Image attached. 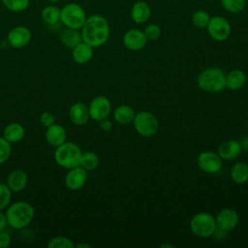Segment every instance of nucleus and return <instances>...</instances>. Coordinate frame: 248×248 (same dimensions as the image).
Segmentation results:
<instances>
[{
  "label": "nucleus",
  "mask_w": 248,
  "mask_h": 248,
  "mask_svg": "<svg viewBox=\"0 0 248 248\" xmlns=\"http://www.w3.org/2000/svg\"><path fill=\"white\" fill-rule=\"evenodd\" d=\"M45 138L50 146L57 147L66 141L67 133L62 125L54 123L46 128Z\"/></svg>",
  "instance_id": "obj_18"
},
{
  "label": "nucleus",
  "mask_w": 248,
  "mask_h": 248,
  "mask_svg": "<svg viewBox=\"0 0 248 248\" xmlns=\"http://www.w3.org/2000/svg\"><path fill=\"white\" fill-rule=\"evenodd\" d=\"M59 40L64 46L71 49L74 48L80 42H82L81 33L78 30L67 27L60 32Z\"/></svg>",
  "instance_id": "obj_22"
},
{
  "label": "nucleus",
  "mask_w": 248,
  "mask_h": 248,
  "mask_svg": "<svg viewBox=\"0 0 248 248\" xmlns=\"http://www.w3.org/2000/svg\"><path fill=\"white\" fill-rule=\"evenodd\" d=\"M11 235L10 233L4 229L0 231V248H8L11 245Z\"/></svg>",
  "instance_id": "obj_36"
},
{
  "label": "nucleus",
  "mask_w": 248,
  "mask_h": 248,
  "mask_svg": "<svg viewBox=\"0 0 248 248\" xmlns=\"http://www.w3.org/2000/svg\"><path fill=\"white\" fill-rule=\"evenodd\" d=\"M91 246L89 244H86V243H78L77 245V248H90Z\"/></svg>",
  "instance_id": "obj_39"
},
{
  "label": "nucleus",
  "mask_w": 248,
  "mask_h": 248,
  "mask_svg": "<svg viewBox=\"0 0 248 248\" xmlns=\"http://www.w3.org/2000/svg\"><path fill=\"white\" fill-rule=\"evenodd\" d=\"M225 73L217 67H209L202 70L197 78L198 86L209 93H217L226 88Z\"/></svg>",
  "instance_id": "obj_3"
},
{
  "label": "nucleus",
  "mask_w": 248,
  "mask_h": 248,
  "mask_svg": "<svg viewBox=\"0 0 248 248\" xmlns=\"http://www.w3.org/2000/svg\"><path fill=\"white\" fill-rule=\"evenodd\" d=\"M242 151L241 143L236 140H228L223 141L217 149V154L222 160H234Z\"/></svg>",
  "instance_id": "obj_15"
},
{
  "label": "nucleus",
  "mask_w": 248,
  "mask_h": 248,
  "mask_svg": "<svg viewBox=\"0 0 248 248\" xmlns=\"http://www.w3.org/2000/svg\"><path fill=\"white\" fill-rule=\"evenodd\" d=\"M86 20L83 8L78 3L65 4L60 9V22L67 28L79 30Z\"/></svg>",
  "instance_id": "obj_5"
},
{
  "label": "nucleus",
  "mask_w": 248,
  "mask_h": 248,
  "mask_svg": "<svg viewBox=\"0 0 248 248\" xmlns=\"http://www.w3.org/2000/svg\"><path fill=\"white\" fill-rule=\"evenodd\" d=\"M246 81V75L242 70L234 69L230 71L225 78L226 88L230 90H238L240 89Z\"/></svg>",
  "instance_id": "obj_21"
},
{
  "label": "nucleus",
  "mask_w": 248,
  "mask_h": 248,
  "mask_svg": "<svg viewBox=\"0 0 248 248\" xmlns=\"http://www.w3.org/2000/svg\"><path fill=\"white\" fill-rule=\"evenodd\" d=\"M135 109L128 105H121L114 108L113 110V119L122 125L129 124L133 122L135 117Z\"/></svg>",
  "instance_id": "obj_23"
},
{
  "label": "nucleus",
  "mask_w": 248,
  "mask_h": 248,
  "mask_svg": "<svg viewBox=\"0 0 248 248\" xmlns=\"http://www.w3.org/2000/svg\"><path fill=\"white\" fill-rule=\"evenodd\" d=\"M39 121L45 128H47L55 123V116L50 111H44L39 117Z\"/></svg>",
  "instance_id": "obj_35"
},
{
  "label": "nucleus",
  "mask_w": 248,
  "mask_h": 248,
  "mask_svg": "<svg viewBox=\"0 0 248 248\" xmlns=\"http://www.w3.org/2000/svg\"><path fill=\"white\" fill-rule=\"evenodd\" d=\"M143 32H144L147 40L154 41L160 37L161 29L157 24H149L145 27Z\"/></svg>",
  "instance_id": "obj_34"
},
{
  "label": "nucleus",
  "mask_w": 248,
  "mask_h": 248,
  "mask_svg": "<svg viewBox=\"0 0 248 248\" xmlns=\"http://www.w3.org/2000/svg\"><path fill=\"white\" fill-rule=\"evenodd\" d=\"M99 126H100L101 130H103L104 132H108L112 128V122L108 118H105V119L99 121Z\"/></svg>",
  "instance_id": "obj_37"
},
{
  "label": "nucleus",
  "mask_w": 248,
  "mask_h": 248,
  "mask_svg": "<svg viewBox=\"0 0 248 248\" xmlns=\"http://www.w3.org/2000/svg\"><path fill=\"white\" fill-rule=\"evenodd\" d=\"M82 41L92 47L103 46L108 39L109 26L107 19L100 15H92L86 17L81 27Z\"/></svg>",
  "instance_id": "obj_1"
},
{
  "label": "nucleus",
  "mask_w": 248,
  "mask_h": 248,
  "mask_svg": "<svg viewBox=\"0 0 248 248\" xmlns=\"http://www.w3.org/2000/svg\"><path fill=\"white\" fill-rule=\"evenodd\" d=\"M150 14H151L150 7L148 6L147 3L143 2V1H140V2L135 3L132 7V10H131L132 19L136 23L145 22L149 18Z\"/></svg>",
  "instance_id": "obj_24"
},
{
  "label": "nucleus",
  "mask_w": 248,
  "mask_h": 248,
  "mask_svg": "<svg viewBox=\"0 0 248 248\" xmlns=\"http://www.w3.org/2000/svg\"><path fill=\"white\" fill-rule=\"evenodd\" d=\"M238 213L232 208H223L215 216V222L217 229L224 232H230L233 230L238 224Z\"/></svg>",
  "instance_id": "obj_13"
},
{
  "label": "nucleus",
  "mask_w": 248,
  "mask_h": 248,
  "mask_svg": "<svg viewBox=\"0 0 248 248\" xmlns=\"http://www.w3.org/2000/svg\"><path fill=\"white\" fill-rule=\"evenodd\" d=\"M69 118L71 122L77 126H82L86 124L90 118L88 107L81 102L73 104L69 108Z\"/></svg>",
  "instance_id": "obj_17"
},
{
  "label": "nucleus",
  "mask_w": 248,
  "mask_h": 248,
  "mask_svg": "<svg viewBox=\"0 0 248 248\" xmlns=\"http://www.w3.org/2000/svg\"><path fill=\"white\" fill-rule=\"evenodd\" d=\"M25 135V130L23 126L17 122H13L8 124L3 131V138L12 143H17L23 140Z\"/></svg>",
  "instance_id": "obj_20"
},
{
  "label": "nucleus",
  "mask_w": 248,
  "mask_h": 248,
  "mask_svg": "<svg viewBox=\"0 0 248 248\" xmlns=\"http://www.w3.org/2000/svg\"><path fill=\"white\" fill-rule=\"evenodd\" d=\"M99 157L95 152L87 151L81 154L79 166L89 171L94 170L99 166Z\"/></svg>",
  "instance_id": "obj_27"
},
{
  "label": "nucleus",
  "mask_w": 248,
  "mask_h": 248,
  "mask_svg": "<svg viewBox=\"0 0 248 248\" xmlns=\"http://www.w3.org/2000/svg\"><path fill=\"white\" fill-rule=\"evenodd\" d=\"M28 175L27 173L20 169H16L12 170L6 180V184L12 192H20L27 186Z\"/></svg>",
  "instance_id": "obj_16"
},
{
  "label": "nucleus",
  "mask_w": 248,
  "mask_h": 248,
  "mask_svg": "<svg viewBox=\"0 0 248 248\" xmlns=\"http://www.w3.org/2000/svg\"><path fill=\"white\" fill-rule=\"evenodd\" d=\"M34 207L24 201H17L10 203L5 209L8 226L15 230H22L30 225L34 218Z\"/></svg>",
  "instance_id": "obj_2"
},
{
  "label": "nucleus",
  "mask_w": 248,
  "mask_h": 248,
  "mask_svg": "<svg viewBox=\"0 0 248 248\" xmlns=\"http://www.w3.org/2000/svg\"><path fill=\"white\" fill-rule=\"evenodd\" d=\"M92 57L93 47L83 41L72 48V58L77 64H86L91 60Z\"/></svg>",
  "instance_id": "obj_19"
},
{
  "label": "nucleus",
  "mask_w": 248,
  "mask_h": 248,
  "mask_svg": "<svg viewBox=\"0 0 248 248\" xmlns=\"http://www.w3.org/2000/svg\"><path fill=\"white\" fill-rule=\"evenodd\" d=\"M87 180V170L81 168L80 166L69 169L67 171L64 183L65 186L72 191H77L81 189Z\"/></svg>",
  "instance_id": "obj_12"
},
{
  "label": "nucleus",
  "mask_w": 248,
  "mask_h": 248,
  "mask_svg": "<svg viewBox=\"0 0 248 248\" xmlns=\"http://www.w3.org/2000/svg\"><path fill=\"white\" fill-rule=\"evenodd\" d=\"M12 191L6 183L0 182V210H5L11 203Z\"/></svg>",
  "instance_id": "obj_32"
},
{
  "label": "nucleus",
  "mask_w": 248,
  "mask_h": 248,
  "mask_svg": "<svg viewBox=\"0 0 248 248\" xmlns=\"http://www.w3.org/2000/svg\"><path fill=\"white\" fill-rule=\"evenodd\" d=\"M32 39V33L30 29L23 25H17L13 27L7 35L8 44L14 48H22L29 45Z\"/></svg>",
  "instance_id": "obj_11"
},
{
  "label": "nucleus",
  "mask_w": 248,
  "mask_h": 248,
  "mask_svg": "<svg viewBox=\"0 0 248 248\" xmlns=\"http://www.w3.org/2000/svg\"><path fill=\"white\" fill-rule=\"evenodd\" d=\"M81 150L78 144L72 141H65L55 147L54 160L58 166L64 169H72L79 166Z\"/></svg>",
  "instance_id": "obj_4"
},
{
  "label": "nucleus",
  "mask_w": 248,
  "mask_h": 248,
  "mask_svg": "<svg viewBox=\"0 0 248 248\" xmlns=\"http://www.w3.org/2000/svg\"><path fill=\"white\" fill-rule=\"evenodd\" d=\"M210 16L209 15L202 10H199L195 12L192 16V22L198 28H205L209 22Z\"/></svg>",
  "instance_id": "obj_30"
},
{
  "label": "nucleus",
  "mask_w": 248,
  "mask_h": 248,
  "mask_svg": "<svg viewBox=\"0 0 248 248\" xmlns=\"http://www.w3.org/2000/svg\"><path fill=\"white\" fill-rule=\"evenodd\" d=\"M224 9L230 13H240L245 7V0H221Z\"/></svg>",
  "instance_id": "obj_31"
},
{
  "label": "nucleus",
  "mask_w": 248,
  "mask_h": 248,
  "mask_svg": "<svg viewBox=\"0 0 248 248\" xmlns=\"http://www.w3.org/2000/svg\"><path fill=\"white\" fill-rule=\"evenodd\" d=\"M133 125L136 132L144 138L154 136L159 129V121L157 117L146 110H141L135 114Z\"/></svg>",
  "instance_id": "obj_7"
},
{
  "label": "nucleus",
  "mask_w": 248,
  "mask_h": 248,
  "mask_svg": "<svg viewBox=\"0 0 248 248\" xmlns=\"http://www.w3.org/2000/svg\"><path fill=\"white\" fill-rule=\"evenodd\" d=\"M222 159L213 151H202L198 155L197 165L205 173H217L222 168Z\"/></svg>",
  "instance_id": "obj_10"
},
{
  "label": "nucleus",
  "mask_w": 248,
  "mask_h": 248,
  "mask_svg": "<svg viewBox=\"0 0 248 248\" xmlns=\"http://www.w3.org/2000/svg\"><path fill=\"white\" fill-rule=\"evenodd\" d=\"M161 247H172V245H169V244H164V245H162Z\"/></svg>",
  "instance_id": "obj_41"
},
{
  "label": "nucleus",
  "mask_w": 248,
  "mask_h": 248,
  "mask_svg": "<svg viewBox=\"0 0 248 248\" xmlns=\"http://www.w3.org/2000/svg\"><path fill=\"white\" fill-rule=\"evenodd\" d=\"M216 229L215 217L207 212L196 213L190 220V230L196 236L209 237L214 234Z\"/></svg>",
  "instance_id": "obj_6"
},
{
  "label": "nucleus",
  "mask_w": 248,
  "mask_h": 248,
  "mask_svg": "<svg viewBox=\"0 0 248 248\" xmlns=\"http://www.w3.org/2000/svg\"><path fill=\"white\" fill-rule=\"evenodd\" d=\"M87 107L89 117L97 122L108 118L111 110L110 101L105 96H96L90 101Z\"/></svg>",
  "instance_id": "obj_9"
},
{
  "label": "nucleus",
  "mask_w": 248,
  "mask_h": 248,
  "mask_svg": "<svg viewBox=\"0 0 248 248\" xmlns=\"http://www.w3.org/2000/svg\"><path fill=\"white\" fill-rule=\"evenodd\" d=\"M7 226H8V223H7L6 215L3 212V210H0V231L6 229Z\"/></svg>",
  "instance_id": "obj_38"
},
{
  "label": "nucleus",
  "mask_w": 248,
  "mask_h": 248,
  "mask_svg": "<svg viewBox=\"0 0 248 248\" xmlns=\"http://www.w3.org/2000/svg\"><path fill=\"white\" fill-rule=\"evenodd\" d=\"M12 146L3 137H0V165L4 164L11 156Z\"/></svg>",
  "instance_id": "obj_33"
},
{
  "label": "nucleus",
  "mask_w": 248,
  "mask_h": 248,
  "mask_svg": "<svg viewBox=\"0 0 248 248\" xmlns=\"http://www.w3.org/2000/svg\"><path fill=\"white\" fill-rule=\"evenodd\" d=\"M48 248H74L75 244L72 239L67 236L57 235L50 238L47 242Z\"/></svg>",
  "instance_id": "obj_29"
},
{
  "label": "nucleus",
  "mask_w": 248,
  "mask_h": 248,
  "mask_svg": "<svg viewBox=\"0 0 248 248\" xmlns=\"http://www.w3.org/2000/svg\"><path fill=\"white\" fill-rule=\"evenodd\" d=\"M147 38L143 31L139 29H131L123 36V44L126 48L130 50H140L146 45Z\"/></svg>",
  "instance_id": "obj_14"
},
{
  "label": "nucleus",
  "mask_w": 248,
  "mask_h": 248,
  "mask_svg": "<svg viewBox=\"0 0 248 248\" xmlns=\"http://www.w3.org/2000/svg\"><path fill=\"white\" fill-rule=\"evenodd\" d=\"M46 1H48V2H50V3H55V2H59V1H61V0H46Z\"/></svg>",
  "instance_id": "obj_40"
},
{
  "label": "nucleus",
  "mask_w": 248,
  "mask_h": 248,
  "mask_svg": "<svg viewBox=\"0 0 248 248\" xmlns=\"http://www.w3.org/2000/svg\"><path fill=\"white\" fill-rule=\"evenodd\" d=\"M232 180L236 184H243L248 181V165L239 161L234 163L230 170Z\"/></svg>",
  "instance_id": "obj_25"
},
{
  "label": "nucleus",
  "mask_w": 248,
  "mask_h": 248,
  "mask_svg": "<svg viewBox=\"0 0 248 248\" xmlns=\"http://www.w3.org/2000/svg\"><path fill=\"white\" fill-rule=\"evenodd\" d=\"M2 5L13 13L24 12L30 4V0H1Z\"/></svg>",
  "instance_id": "obj_28"
},
{
  "label": "nucleus",
  "mask_w": 248,
  "mask_h": 248,
  "mask_svg": "<svg viewBox=\"0 0 248 248\" xmlns=\"http://www.w3.org/2000/svg\"><path fill=\"white\" fill-rule=\"evenodd\" d=\"M41 17L47 25L56 24L60 21V9L54 5H47L42 10Z\"/></svg>",
  "instance_id": "obj_26"
},
{
  "label": "nucleus",
  "mask_w": 248,
  "mask_h": 248,
  "mask_svg": "<svg viewBox=\"0 0 248 248\" xmlns=\"http://www.w3.org/2000/svg\"><path fill=\"white\" fill-rule=\"evenodd\" d=\"M209 36L217 42L226 41L231 34V25L229 21L222 16L210 17L207 24Z\"/></svg>",
  "instance_id": "obj_8"
}]
</instances>
